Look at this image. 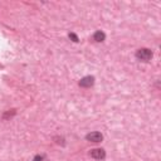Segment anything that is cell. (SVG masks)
<instances>
[{"label": "cell", "mask_w": 161, "mask_h": 161, "mask_svg": "<svg viewBox=\"0 0 161 161\" xmlns=\"http://www.w3.org/2000/svg\"><path fill=\"white\" fill-rule=\"evenodd\" d=\"M136 58L138 59V60H141V62H148L151 58H152V55H153V53H152V50L151 49H148V48H140V49H137L136 50Z\"/></svg>", "instance_id": "6da1fadb"}, {"label": "cell", "mask_w": 161, "mask_h": 161, "mask_svg": "<svg viewBox=\"0 0 161 161\" xmlns=\"http://www.w3.org/2000/svg\"><path fill=\"white\" fill-rule=\"evenodd\" d=\"M86 140L89 141V142H94V143H98L103 140V135L98 131H94V132H89L86 135Z\"/></svg>", "instance_id": "7a4b0ae2"}, {"label": "cell", "mask_w": 161, "mask_h": 161, "mask_svg": "<svg viewBox=\"0 0 161 161\" xmlns=\"http://www.w3.org/2000/svg\"><path fill=\"white\" fill-rule=\"evenodd\" d=\"M94 84V77L93 75H86L79 80V87L83 88H89Z\"/></svg>", "instance_id": "3957f363"}, {"label": "cell", "mask_w": 161, "mask_h": 161, "mask_svg": "<svg viewBox=\"0 0 161 161\" xmlns=\"http://www.w3.org/2000/svg\"><path fill=\"white\" fill-rule=\"evenodd\" d=\"M89 155L94 160H103L106 157V151L103 148H93V150H91Z\"/></svg>", "instance_id": "277c9868"}, {"label": "cell", "mask_w": 161, "mask_h": 161, "mask_svg": "<svg viewBox=\"0 0 161 161\" xmlns=\"http://www.w3.org/2000/svg\"><path fill=\"white\" fill-rule=\"evenodd\" d=\"M104 39H106V34H104L102 30H97V31H94V34H93V40H94V42H97V43H102Z\"/></svg>", "instance_id": "5b68a950"}, {"label": "cell", "mask_w": 161, "mask_h": 161, "mask_svg": "<svg viewBox=\"0 0 161 161\" xmlns=\"http://www.w3.org/2000/svg\"><path fill=\"white\" fill-rule=\"evenodd\" d=\"M15 113H16V109H9L8 112H5V113L3 114V118H4V119L11 118L13 116H15Z\"/></svg>", "instance_id": "8992f818"}, {"label": "cell", "mask_w": 161, "mask_h": 161, "mask_svg": "<svg viewBox=\"0 0 161 161\" xmlns=\"http://www.w3.org/2000/svg\"><path fill=\"white\" fill-rule=\"evenodd\" d=\"M54 140H57L55 142H57L58 145H62V146H64V145H65V142H64V138H63V137H54Z\"/></svg>", "instance_id": "52a82bcc"}, {"label": "cell", "mask_w": 161, "mask_h": 161, "mask_svg": "<svg viewBox=\"0 0 161 161\" xmlns=\"http://www.w3.org/2000/svg\"><path fill=\"white\" fill-rule=\"evenodd\" d=\"M69 38H70V39H72L74 43H77V42L79 40V39H78V36H77L74 33H69Z\"/></svg>", "instance_id": "ba28073f"}, {"label": "cell", "mask_w": 161, "mask_h": 161, "mask_svg": "<svg viewBox=\"0 0 161 161\" xmlns=\"http://www.w3.org/2000/svg\"><path fill=\"white\" fill-rule=\"evenodd\" d=\"M44 158V156H40V155H36L34 158H33V161H42Z\"/></svg>", "instance_id": "9c48e42d"}]
</instances>
